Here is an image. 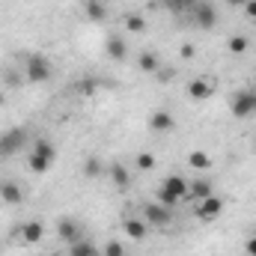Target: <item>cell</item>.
<instances>
[{
	"label": "cell",
	"instance_id": "cell-14",
	"mask_svg": "<svg viewBox=\"0 0 256 256\" xmlns=\"http://www.w3.org/2000/svg\"><path fill=\"white\" fill-rule=\"evenodd\" d=\"M122 230H126L128 238H134V242H143V238H146V232H149V224H146V220H140V218H126Z\"/></svg>",
	"mask_w": 256,
	"mask_h": 256
},
{
	"label": "cell",
	"instance_id": "cell-32",
	"mask_svg": "<svg viewBox=\"0 0 256 256\" xmlns=\"http://www.w3.org/2000/svg\"><path fill=\"white\" fill-rule=\"evenodd\" d=\"M244 12H248V18L256 21V0H248V3H244Z\"/></svg>",
	"mask_w": 256,
	"mask_h": 256
},
{
	"label": "cell",
	"instance_id": "cell-24",
	"mask_svg": "<svg viewBox=\"0 0 256 256\" xmlns=\"http://www.w3.org/2000/svg\"><path fill=\"white\" fill-rule=\"evenodd\" d=\"M27 164H30V170H33V173H39V176H42V173H48V170H51V164H54V161H48V158H42V155L30 152V161H27Z\"/></svg>",
	"mask_w": 256,
	"mask_h": 256
},
{
	"label": "cell",
	"instance_id": "cell-25",
	"mask_svg": "<svg viewBox=\"0 0 256 256\" xmlns=\"http://www.w3.org/2000/svg\"><path fill=\"white\" fill-rule=\"evenodd\" d=\"M126 30L128 33H143L146 30V21H143V15H126Z\"/></svg>",
	"mask_w": 256,
	"mask_h": 256
},
{
	"label": "cell",
	"instance_id": "cell-29",
	"mask_svg": "<svg viewBox=\"0 0 256 256\" xmlns=\"http://www.w3.org/2000/svg\"><path fill=\"white\" fill-rule=\"evenodd\" d=\"M194 54H196V48H194L191 42H185V45L179 48V57H182V60H194Z\"/></svg>",
	"mask_w": 256,
	"mask_h": 256
},
{
	"label": "cell",
	"instance_id": "cell-10",
	"mask_svg": "<svg viewBox=\"0 0 256 256\" xmlns=\"http://www.w3.org/2000/svg\"><path fill=\"white\" fill-rule=\"evenodd\" d=\"M0 200H3L6 206H18V202H24V191H21V185L3 179V182H0Z\"/></svg>",
	"mask_w": 256,
	"mask_h": 256
},
{
	"label": "cell",
	"instance_id": "cell-2",
	"mask_svg": "<svg viewBox=\"0 0 256 256\" xmlns=\"http://www.w3.org/2000/svg\"><path fill=\"white\" fill-rule=\"evenodd\" d=\"M51 72H54V66H51V60H48L45 54H30V57H27L24 78H27L30 84H45V80H51Z\"/></svg>",
	"mask_w": 256,
	"mask_h": 256
},
{
	"label": "cell",
	"instance_id": "cell-26",
	"mask_svg": "<svg viewBox=\"0 0 256 256\" xmlns=\"http://www.w3.org/2000/svg\"><path fill=\"white\" fill-rule=\"evenodd\" d=\"M86 15L92 18V21H104V15H108V9L98 3V0H86Z\"/></svg>",
	"mask_w": 256,
	"mask_h": 256
},
{
	"label": "cell",
	"instance_id": "cell-15",
	"mask_svg": "<svg viewBox=\"0 0 256 256\" xmlns=\"http://www.w3.org/2000/svg\"><path fill=\"white\" fill-rule=\"evenodd\" d=\"M108 176H110V182H114L116 188H122V191H126L128 185H131V176H128V167H126V164H120V161H114V164L108 167Z\"/></svg>",
	"mask_w": 256,
	"mask_h": 256
},
{
	"label": "cell",
	"instance_id": "cell-7",
	"mask_svg": "<svg viewBox=\"0 0 256 256\" xmlns=\"http://www.w3.org/2000/svg\"><path fill=\"white\" fill-rule=\"evenodd\" d=\"M143 220H146L149 226H167V224L173 220V208H170V206H161V202L155 200V202H149V206L143 208Z\"/></svg>",
	"mask_w": 256,
	"mask_h": 256
},
{
	"label": "cell",
	"instance_id": "cell-22",
	"mask_svg": "<svg viewBox=\"0 0 256 256\" xmlns=\"http://www.w3.org/2000/svg\"><path fill=\"white\" fill-rule=\"evenodd\" d=\"M188 164H191L194 170H208L212 167V158H208V152H202V149H196L188 155Z\"/></svg>",
	"mask_w": 256,
	"mask_h": 256
},
{
	"label": "cell",
	"instance_id": "cell-31",
	"mask_svg": "<svg viewBox=\"0 0 256 256\" xmlns=\"http://www.w3.org/2000/svg\"><path fill=\"white\" fill-rule=\"evenodd\" d=\"M244 250H248V256H256V236H250V238L244 242Z\"/></svg>",
	"mask_w": 256,
	"mask_h": 256
},
{
	"label": "cell",
	"instance_id": "cell-4",
	"mask_svg": "<svg viewBox=\"0 0 256 256\" xmlns=\"http://www.w3.org/2000/svg\"><path fill=\"white\" fill-rule=\"evenodd\" d=\"M24 143H27V131H24L21 126L3 131V134H0V158H9V155L21 152V149H24Z\"/></svg>",
	"mask_w": 256,
	"mask_h": 256
},
{
	"label": "cell",
	"instance_id": "cell-5",
	"mask_svg": "<svg viewBox=\"0 0 256 256\" xmlns=\"http://www.w3.org/2000/svg\"><path fill=\"white\" fill-rule=\"evenodd\" d=\"M194 15V24L200 27V30H212L214 24H218V9L208 3V0H196V6L191 9Z\"/></svg>",
	"mask_w": 256,
	"mask_h": 256
},
{
	"label": "cell",
	"instance_id": "cell-6",
	"mask_svg": "<svg viewBox=\"0 0 256 256\" xmlns=\"http://www.w3.org/2000/svg\"><path fill=\"white\" fill-rule=\"evenodd\" d=\"M194 214H196L200 220H214V218H220V214H224V196L212 194V196L200 200L196 208H194Z\"/></svg>",
	"mask_w": 256,
	"mask_h": 256
},
{
	"label": "cell",
	"instance_id": "cell-11",
	"mask_svg": "<svg viewBox=\"0 0 256 256\" xmlns=\"http://www.w3.org/2000/svg\"><path fill=\"white\" fill-rule=\"evenodd\" d=\"M149 128H152L155 134H167V131L176 128V120H173V114H167V110H155V114L149 116Z\"/></svg>",
	"mask_w": 256,
	"mask_h": 256
},
{
	"label": "cell",
	"instance_id": "cell-33",
	"mask_svg": "<svg viewBox=\"0 0 256 256\" xmlns=\"http://www.w3.org/2000/svg\"><path fill=\"white\" fill-rule=\"evenodd\" d=\"M226 3H232V6H244L248 0H226Z\"/></svg>",
	"mask_w": 256,
	"mask_h": 256
},
{
	"label": "cell",
	"instance_id": "cell-17",
	"mask_svg": "<svg viewBox=\"0 0 256 256\" xmlns=\"http://www.w3.org/2000/svg\"><path fill=\"white\" fill-rule=\"evenodd\" d=\"M212 182H208V179H196V182H194V185H188V196H191V200H196V202H200V200H206V196H212Z\"/></svg>",
	"mask_w": 256,
	"mask_h": 256
},
{
	"label": "cell",
	"instance_id": "cell-28",
	"mask_svg": "<svg viewBox=\"0 0 256 256\" xmlns=\"http://www.w3.org/2000/svg\"><path fill=\"white\" fill-rule=\"evenodd\" d=\"M104 256H126V248L120 242H108L104 244Z\"/></svg>",
	"mask_w": 256,
	"mask_h": 256
},
{
	"label": "cell",
	"instance_id": "cell-21",
	"mask_svg": "<svg viewBox=\"0 0 256 256\" xmlns=\"http://www.w3.org/2000/svg\"><path fill=\"white\" fill-rule=\"evenodd\" d=\"M226 48H230V54H236V57H238V54H248V48H250V39H248V36H242V33H238V36H230Z\"/></svg>",
	"mask_w": 256,
	"mask_h": 256
},
{
	"label": "cell",
	"instance_id": "cell-23",
	"mask_svg": "<svg viewBox=\"0 0 256 256\" xmlns=\"http://www.w3.org/2000/svg\"><path fill=\"white\" fill-rule=\"evenodd\" d=\"M173 15H182V12H191L194 6H196V0H161Z\"/></svg>",
	"mask_w": 256,
	"mask_h": 256
},
{
	"label": "cell",
	"instance_id": "cell-30",
	"mask_svg": "<svg viewBox=\"0 0 256 256\" xmlns=\"http://www.w3.org/2000/svg\"><path fill=\"white\" fill-rule=\"evenodd\" d=\"M6 84H9V86H18V84H21V74H18V72H6Z\"/></svg>",
	"mask_w": 256,
	"mask_h": 256
},
{
	"label": "cell",
	"instance_id": "cell-19",
	"mask_svg": "<svg viewBox=\"0 0 256 256\" xmlns=\"http://www.w3.org/2000/svg\"><path fill=\"white\" fill-rule=\"evenodd\" d=\"M33 152L42 155V158H48V161H57V146H54L51 140H45V137H39V140L33 143Z\"/></svg>",
	"mask_w": 256,
	"mask_h": 256
},
{
	"label": "cell",
	"instance_id": "cell-35",
	"mask_svg": "<svg viewBox=\"0 0 256 256\" xmlns=\"http://www.w3.org/2000/svg\"><path fill=\"white\" fill-rule=\"evenodd\" d=\"M98 256H104V254H98Z\"/></svg>",
	"mask_w": 256,
	"mask_h": 256
},
{
	"label": "cell",
	"instance_id": "cell-13",
	"mask_svg": "<svg viewBox=\"0 0 256 256\" xmlns=\"http://www.w3.org/2000/svg\"><path fill=\"white\" fill-rule=\"evenodd\" d=\"M42 236H45V226H42L39 220H27V224L21 226V242H24V244H39Z\"/></svg>",
	"mask_w": 256,
	"mask_h": 256
},
{
	"label": "cell",
	"instance_id": "cell-12",
	"mask_svg": "<svg viewBox=\"0 0 256 256\" xmlns=\"http://www.w3.org/2000/svg\"><path fill=\"white\" fill-rule=\"evenodd\" d=\"M104 51H108V57L110 60H116V63H122L128 57V45H126V39L122 36H108V42H104Z\"/></svg>",
	"mask_w": 256,
	"mask_h": 256
},
{
	"label": "cell",
	"instance_id": "cell-1",
	"mask_svg": "<svg viewBox=\"0 0 256 256\" xmlns=\"http://www.w3.org/2000/svg\"><path fill=\"white\" fill-rule=\"evenodd\" d=\"M155 200L161 202V206H170V208H176L182 200H188V182L182 179V176H167L164 182H161V188L155 194Z\"/></svg>",
	"mask_w": 256,
	"mask_h": 256
},
{
	"label": "cell",
	"instance_id": "cell-16",
	"mask_svg": "<svg viewBox=\"0 0 256 256\" xmlns=\"http://www.w3.org/2000/svg\"><path fill=\"white\" fill-rule=\"evenodd\" d=\"M137 66H140V72H146V74H158V72H161V60H158L155 51H143V54L137 57Z\"/></svg>",
	"mask_w": 256,
	"mask_h": 256
},
{
	"label": "cell",
	"instance_id": "cell-18",
	"mask_svg": "<svg viewBox=\"0 0 256 256\" xmlns=\"http://www.w3.org/2000/svg\"><path fill=\"white\" fill-rule=\"evenodd\" d=\"M68 256H98V248L90 238H80V242L68 244Z\"/></svg>",
	"mask_w": 256,
	"mask_h": 256
},
{
	"label": "cell",
	"instance_id": "cell-34",
	"mask_svg": "<svg viewBox=\"0 0 256 256\" xmlns=\"http://www.w3.org/2000/svg\"><path fill=\"white\" fill-rule=\"evenodd\" d=\"M254 84H256V74H254Z\"/></svg>",
	"mask_w": 256,
	"mask_h": 256
},
{
	"label": "cell",
	"instance_id": "cell-27",
	"mask_svg": "<svg viewBox=\"0 0 256 256\" xmlns=\"http://www.w3.org/2000/svg\"><path fill=\"white\" fill-rule=\"evenodd\" d=\"M137 170H143V173L155 170V155L152 152H137Z\"/></svg>",
	"mask_w": 256,
	"mask_h": 256
},
{
	"label": "cell",
	"instance_id": "cell-9",
	"mask_svg": "<svg viewBox=\"0 0 256 256\" xmlns=\"http://www.w3.org/2000/svg\"><path fill=\"white\" fill-rule=\"evenodd\" d=\"M212 92H214V80L212 78H194L191 84H188V96H191L194 102H206Z\"/></svg>",
	"mask_w": 256,
	"mask_h": 256
},
{
	"label": "cell",
	"instance_id": "cell-3",
	"mask_svg": "<svg viewBox=\"0 0 256 256\" xmlns=\"http://www.w3.org/2000/svg\"><path fill=\"white\" fill-rule=\"evenodd\" d=\"M230 110L236 120H248L256 114V90H238L230 102Z\"/></svg>",
	"mask_w": 256,
	"mask_h": 256
},
{
	"label": "cell",
	"instance_id": "cell-8",
	"mask_svg": "<svg viewBox=\"0 0 256 256\" xmlns=\"http://www.w3.org/2000/svg\"><path fill=\"white\" fill-rule=\"evenodd\" d=\"M57 236L63 238L66 244H74V242L84 238V226H80V220H74V218H60V220H57Z\"/></svg>",
	"mask_w": 256,
	"mask_h": 256
},
{
	"label": "cell",
	"instance_id": "cell-20",
	"mask_svg": "<svg viewBox=\"0 0 256 256\" xmlns=\"http://www.w3.org/2000/svg\"><path fill=\"white\" fill-rule=\"evenodd\" d=\"M104 173H108V170H104V164H102L96 155L84 161V176H86V179H98V176H104Z\"/></svg>",
	"mask_w": 256,
	"mask_h": 256
}]
</instances>
